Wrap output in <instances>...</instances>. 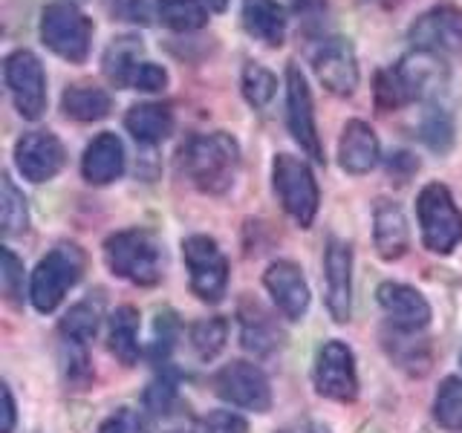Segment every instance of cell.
<instances>
[{"label":"cell","instance_id":"cell-10","mask_svg":"<svg viewBox=\"0 0 462 433\" xmlns=\"http://www.w3.org/2000/svg\"><path fill=\"white\" fill-rule=\"evenodd\" d=\"M286 122H289V134L300 144V151L310 159H315V162H324V144L315 127L312 93L298 64L286 67Z\"/></svg>","mask_w":462,"mask_h":433},{"label":"cell","instance_id":"cell-15","mask_svg":"<svg viewBox=\"0 0 462 433\" xmlns=\"http://www.w3.org/2000/svg\"><path fill=\"white\" fill-rule=\"evenodd\" d=\"M324 278H327V309L338 324L350 321L353 300V252L341 240L327 243L324 254Z\"/></svg>","mask_w":462,"mask_h":433},{"label":"cell","instance_id":"cell-48","mask_svg":"<svg viewBox=\"0 0 462 433\" xmlns=\"http://www.w3.org/2000/svg\"><path fill=\"white\" fill-rule=\"evenodd\" d=\"M300 433H318V430H300Z\"/></svg>","mask_w":462,"mask_h":433},{"label":"cell","instance_id":"cell-22","mask_svg":"<svg viewBox=\"0 0 462 433\" xmlns=\"http://www.w3.org/2000/svg\"><path fill=\"white\" fill-rule=\"evenodd\" d=\"M243 26L254 41L281 47L286 38V12L278 0H243Z\"/></svg>","mask_w":462,"mask_h":433},{"label":"cell","instance_id":"cell-35","mask_svg":"<svg viewBox=\"0 0 462 433\" xmlns=\"http://www.w3.org/2000/svg\"><path fill=\"white\" fill-rule=\"evenodd\" d=\"M173 401H177V379L168 373H162L159 379L151 382V387L144 390V408L153 416H168Z\"/></svg>","mask_w":462,"mask_h":433},{"label":"cell","instance_id":"cell-40","mask_svg":"<svg viewBox=\"0 0 462 433\" xmlns=\"http://www.w3.org/2000/svg\"><path fill=\"white\" fill-rule=\"evenodd\" d=\"M202 433H249V425L243 416L231 410H214L202 425Z\"/></svg>","mask_w":462,"mask_h":433},{"label":"cell","instance_id":"cell-28","mask_svg":"<svg viewBox=\"0 0 462 433\" xmlns=\"http://www.w3.org/2000/svg\"><path fill=\"white\" fill-rule=\"evenodd\" d=\"M373 96H375V107H379L382 113H387V110H399V107H404V105H411V101H416L413 93H411V87H408V81L402 78V72H399L396 64L375 72Z\"/></svg>","mask_w":462,"mask_h":433},{"label":"cell","instance_id":"cell-33","mask_svg":"<svg viewBox=\"0 0 462 433\" xmlns=\"http://www.w3.org/2000/svg\"><path fill=\"white\" fill-rule=\"evenodd\" d=\"M433 416L448 430H462V379H445L437 401H433Z\"/></svg>","mask_w":462,"mask_h":433},{"label":"cell","instance_id":"cell-16","mask_svg":"<svg viewBox=\"0 0 462 433\" xmlns=\"http://www.w3.org/2000/svg\"><path fill=\"white\" fill-rule=\"evenodd\" d=\"M272 300L278 303V309L289 318V321H300L310 309V286L303 281V274L295 263L289 260H278L266 269L263 278Z\"/></svg>","mask_w":462,"mask_h":433},{"label":"cell","instance_id":"cell-25","mask_svg":"<svg viewBox=\"0 0 462 433\" xmlns=\"http://www.w3.org/2000/svg\"><path fill=\"white\" fill-rule=\"evenodd\" d=\"M142 55H144V47L139 38H134V35L113 38L110 47L105 50V58H101V69H105V76L116 87H127L134 69L144 61Z\"/></svg>","mask_w":462,"mask_h":433},{"label":"cell","instance_id":"cell-7","mask_svg":"<svg viewBox=\"0 0 462 433\" xmlns=\"http://www.w3.org/2000/svg\"><path fill=\"white\" fill-rule=\"evenodd\" d=\"M4 76L18 113L29 122L41 119L47 110V72L41 58L29 50H14L4 61Z\"/></svg>","mask_w":462,"mask_h":433},{"label":"cell","instance_id":"cell-23","mask_svg":"<svg viewBox=\"0 0 462 433\" xmlns=\"http://www.w3.org/2000/svg\"><path fill=\"white\" fill-rule=\"evenodd\" d=\"M125 127L127 134L142 144H159L173 134V113L165 105H153V101H144V105H134L125 115Z\"/></svg>","mask_w":462,"mask_h":433},{"label":"cell","instance_id":"cell-6","mask_svg":"<svg viewBox=\"0 0 462 433\" xmlns=\"http://www.w3.org/2000/svg\"><path fill=\"white\" fill-rule=\"evenodd\" d=\"M272 182L286 214L292 216L300 228H310L318 214V199H321L310 165L298 156L278 153L272 165Z\"/></svg>","mask_w":462,"mask_h":433},{"label":"cell","instance_id":"cell-26","mask_svg":"<svg viewBox=\"0 0 462 433\" xmlns=\"http://www.w3.org/2000/svg\"><path fill=\"white\" fill-rule=\"evenodd\" d=\"M110 350L122 364H136L139 358V312L119 307L110 315Z\"/></svg>","mask_w":462,"mask_h":433},{"label":"cell","instance_id":"cell-29","mask_svg":"<svg viewBox=\"0 0 462 433\" xmlns=\"http://www.w3.org/2000/svg\"><path fill=\"white\" fill-rule=\"evenodd\" d=\"M26 220H29L26 199L18 188H14L9 173H4V180H0V223H4V235L6 237L21 235L26 228Z\"/></svg>","mask_w":462,"mask_h":433},{"label":"cell","instance_id":"cell-18","mask_svg":"<svg viewBox=\"0 0 462 433\" xmlns=\"http://www.w3.org/2000/svg\"><path fill=\"white\" fill-rule=\"evenodd\" d=\"M81 173L90 185H107L125 173V144L116 134H98L87 144Z\"/></svg>","mask_w":462,"mask_h":433},{"label":"cell","instance_id":"cell-13","mask_svg":"<svg viewBox=\"0 0 462 433\" xmlns=\"http://www.w3.org/2000/svg\"><path fill=\"white\" fill-rule=\"evenodd\" d=\"M312 375H315V390L327 399L353 401L358 396L356 358L350 353V346L341 341H329L321 346Z\"/></svg>","mask_w":462,"mask_h":433},{"label":"cell","instance_id":"cell-24","mask_svg":"<svg viewBox=\"0 0 462 433\" xmlns=\"http://www.w3.org/2000/svg\"><path fill=\"white\" fill-rule=\"evenodd\" d=\"M61 107L76 122H101L113 110V98L107 90L93 84H72L61 96Z\"/></svg>","mask_w":462,"mask_h":433},{"label":"cell","instance_id":"cell-41","mask_svg":"<svg viewBox=\"0 0 462 433\" xmlns=\"http://www.w3.org/2000/svg\"><path fill=\"white\" fill-rule=\"evenodd\" d=\"M98 433H148V428H144L142 416L134 413V410H116L105 425H101Z\"/></svg>","mask_w":462,"mask_h":433},{"label":"cell","instance_id":"cell-14","mask_svg":"<svg viewBox=\"0 0 462 433\" xmlns=\"http://www.w3.org/2000/svg\"><path fill=\"white\" fill-rule=\"evenodd\" d=\"M14 162H18V170L29 182H47L64 168L67 153L55 134H50V130H32V134L21 136L18 144H14Z\"/></svg>","mask_w":462,"mask_h":433},{"label":"cell","instance_id":"cell-5","mask_svg":"<svg viewBox=\"0 0 462 433\" xmlns=\"http://www.w3.org/2000/svg\"><path fill=\"white\" fill-rule=\"evenodd\" d=\"M419 226H422V240L433 254L454 252L462 240V211L445 185L430 182L422 188L416 199Z\"/></svg>","mask_w":462,"mask_h":433},{"label":"cell","instance_id":"cell-39","mask_svg":"<svg viewBox=\"0 0 462 433\" xmlns=\"http://www.w3.org/2000/svg\"><path fill=\"white\" fill-rule=\"evenodd\" d=\"M69 344V358H67V379L69 384H76L79 390L93 379V370H90V358L84 353V344Z\"/></svg>","mask_w":462,"mask_h":433},{"label":"cell","instance_id":"cell-42","mask_svg":"<svg viewBox=\"0 0 462 433\" xmlns=\"http://www.w3.org/2000/svg\"><path fill=\"white\" fill-rule=\"evenodd\" d=\"M173 338H177V321H173V315L165 312V315H159V321H156V336H153V358H165L171 353V346H173Z\"/></svg>","mask_w":462,"mask_h":433},{"label":"cell","instance_id":"cell-32","mask_svg":"<svg viewBox=\"0 0 462 433\" xmlns=\"http://www.w3.org/2000/svg\"><path fill=\"white\" fill-rule=\"evenodd\" d=\"M98 329V307L90 300L76 303L61 321V336L72 344H87Z\"/></svg>","mask_w":462,"mask_h":433},{"label":"cell","instance_id":"cell-9","mask_svg":"<svg viewBox=\"0 0 462 433\" xmlns=\"http://www.w3.org/2000/svg\"><path fill=\"white\" fill-rule=\"evenodd\" d=\"M182 257L188 272H191V289L197 298L208 303L220 300L228 286V263L220 245L206 235H194L182 243Z\"/></svg>","mask_w":462,"mask_h":433},{"label":"cell","instance_id":"cell-3","mask_svg":"<svg viewBox=\"0 0 462 433\" xmlns=\"http://www.w3.org/2000/svg\"><path fill=\"white\" fill-rule=\"evenodd\" d=\"M41 41L64 61L84 64L93 43V21L72 0H52L41 12Z\"/></svg>","mask_w":462,"mask_h":433},{"label":"cell","instance_id":"cell-38","mask_svg":"<svg viewBox=\"0 0 462 433\" xmlns=\"http://www.w3.org/2000/svg\"><path fill=\"white\" fill-rule=\"evenodd\" d=\"M107 12L116 21L127 23H151V6L148 0H105Z\"/></svg>","mask_w":462,"mask_h":433},{"label":"cell","instance_id":"cell-36","mask_svg":"<svg viewBox=\"0 0 462 433\" xmlns=\"http://www.w3.org/2000/svg\"><path fill=\"white\" fill-rule=\"evenodd\" d=\"M0 286L9 303H18L23 295V263L12 249H4V272H0Z\"/></svg>","mask_w":462,"mask_h":433},{"label":"cell","instance_id":"cell-27","mask_svg":"<svg viewBox=\"0 0 462 433\" xmlns=\"http://www.w3.org/2000/svg\"><path fill=\"white\" fill-rule=\"evenodd\" d=\"M156 12L173 32H197L208 23L206 0H156Z\"/></svg>","mask_w":462,"mask_h":433},{"label":"cell","instance_id":"cell-20","mask_svg":"<svg viewBox=\"0 0 462 433\" xmlns=\"http://www.w3.org/2000/svg\"><path fill=\"white\" fill-rule=\"evenodd\" d=\"M237 318H240V338L249 353L269 355L283 344V332L278 321H274L272 312H266L257 300H243Z\"/></svg>","mask_w":462,"mask_h":433},{"label":"cell","instance_id":"cell-2","mask_svg":"<svg viewBox=\"0 0 462 433\" xmlns=\"http://www.w3.org/2000/svg\"><path fill=\"white\" fill-rule=\"evenodd\" d=\"M105 260L113 274L136 286H153L162 278V249L144 228H127L110 235L105 243Z\"/></svg>","mask_w":462,"mask_h":433},{"label":"cell","instance_id":"cell-8","mask_svg":"<svg viewBox=\"0 0 462 433\" xmlns=\"http://www.w3.org/2000/svg\"><path fill=\"white\" fill-rule=\"evenodd\" d=\"M310 64L329 93L353 96L358 87V58L350 38L344 35H324L310 50Z\"/></svg>","mask_w":462,"mask_h":433},{"label":"cell","instance_id":"cell-34","mask_svg":"<svg viewBox=\"0 0 462 433\" xmlns=\"http://www.w3.org/2000/svg\"><path fill=\"white\" fill-rule=\"evenodd\" d=\"M419 136H422V142L430 151L445 153L454 142L451 115H448L442 107H428V113L422 115V124H419Z\"/></svg>","mask_w":462,"mask_h":433},{"label":"cell","instance_id":"cell-19","mask_svg":"<svg viewBox=\"0 0 462 433\" xmlns=\"http://www.w3.org/2000/svg\"><path fill=\"white\" fill-rule=\"evenodd\" d=\"M379 156H382L379 136L373 134V127L367 122H361V119L346 122L341 142H338L341 168L346 173H356V177H361V173H367V170L375 168Z\"/></svg>","mask_w":462,"mask_h":433},{"label":"cell","instance_id":"cell-37","mask_svg":"<svg viewBox=\"0 0 462 433\" xmlns=\"http://www.w3.org/2000/svg\"><path fill=\"white\" fill-rule=\"evenodd\" d=\"M127 87H134V90H142V93H159L168 87V72L165 67H159L153 61H142L134 69V76H130Z\"/></svg>","mask_w":462,"mask_h":433},{"label":"cell","instance_id":"cell-1","mask_svg":"<svg viewBox=\"0 0 462 433\" xmlns=\"http://www.w3.org/2000/svg\"><path fill=\"white\" fill-rule=\"evenodd\" d=\"M180 165L199 191L226 194L235 185L240 168V144L235 136L223 134H197L180 151Z\"/></svg>","mask_w":462,"mask_h":433},{"label":"cell","instance_id":"cell-46","mask_svg":"<svg viewBox=\"0 0 462 433\" xmlns=\"http://www.w3.org/2000/svg\"><path fill=\"white\" fill-rule=\"evenodd\" d=\"M206 6L214 12H226L228 9V0H206Z\"/></svg>","mask_w":462,"mask_h":433},{"label":"cell","instance_id":"cell-45","mask_svg":"<svg viewBox=\"0 0 462 433\" xmlns=\"http://www.w3.org/2000/svg\"><path fill=\"white\" fill-rule=\"evenodd\" d=\"M0 396H4V425H0V433H12V428H14V401H12V390L4 384V390H0Z\"/></svg>","mask_w":462,"mask_h":433},{"label":"cell","instance_id":"cell-44","mask_svg":"<svg viewBox=\"0 0 462 433\" xmlns=\"http://www.w3.org/2000/svg\"><path fill=\"white\" fill-rule=\"evenodd\" d=\"M289 6L307 23H321V18L327 14V0H289Z\"/></svg>","mask_w":462,"mask_h":433},{"label":"cell","instance_id":"cell-11","mask_svg":"<svg viewBox=\"0 0 462 433\" xmlns=\"http://www.w3.org/2000/svg\"><path fill=\"white\" fill-rule=\"evenodd\" d=\"M214 393L243 410L266 413L272 408L269 379L263 375V370L249 364V361H235V364H226L220 373H217Z\"/></svg>","mask_w":462,"mask_h":433},{"label":"cell","instance_id":"cell-17","mask_svg":"<svg viewBox=\"0 0 462 433\" xmlns=\"http://www.w3.org/2000/svg\"><path fill=\"white\" fill-rule=\"evenodd\" d=\"M379 307L390 318V324L404 332H416L430 321L428 300L404 283H382L379 286Z\"/></svg>","mask_w":462,"mask_h":433},{"label":"cell","instance_id":"cell-21","mask_svg":"<svg viewBox=\"0 0 462 433\" xmlns=\"http://www.w3.org/2000/svg\"><path fill=\"white\" fill-rule=\"evenodd\" d=\"M373 240H375V252L384 260H399L408 252V220H404V211L390 199H379L373 211Z\"/></svg>","mask_w":462,"mask_h":433},{"label":"cell","instance_id":"cell-43","mask_svg":"<svg viewBox=\"0 0 462 433\" xmlns=\"http://www.w3.org/2000/svg\"><path fill=\"white\" fill-rule=\"evenodd\" d=\"M413 170H419V159L411 156L408 151H399V153H393L387 159V173H390V177H396L399 182L408 180Z\"/></svg>","mask_w":462,"mask_h":433},{"label":"cell","instance_id":"cell-47","mask_svg":"<svg viewBox=\"0 0 462 433\" xmlns=\"http://www.w3.org/2000/svg\"><path fill=\"white\" fill-rule=\"evenodd\" d=\"M365 4H382V6H396L399 0H365Z\"/></svg>","mask_w":462,"mask_h":433},{"label":"cell","instance_id":"cell-30","mask_svg":"<svg viewBox=\"0 0 462 433\" xmlns=\"http://www.w3.org/2000/svg\"><path fill=\"white\" fill-rule=\"evenodd\" d=\"M240 87H243V96L249 101L252 107L263 110L269 101L278 93V78H274V72L266 69L263 64H245L243 67V78H240Z\"/></svg>","mask_w":462,"mask_h":433},{"label":"cell","instance_id":"cell-12","mask_svg":"<svg viewBox=\"0 0 462 433\" xmlns=\"http://www.w3.org/2000/svg\"><path fill=\"white\" fill-rule=\"evenodd\" d=\"M408 38L422 52H433V55L462 52V9L454 4H439L422 12L413 21Z\"/></svg>","mask_w":462,"mask_h":433},{"label":"cell","instance_id":"cell-4","mask_svg":"<svg viewBox=\"0 0 462 433\" xmlns=\"http://www.w3.org/2000/svg\"><path fill=\"white\" fill-rule=\"evenodd\" d=\"M84 272V252L72 243H61L41 260L32 272V286L29 298L38 312H52L72 286L81 281Z\"/></svg>","mask_w":462,"mask_h":433},{"label":"cell","instance_id":"cell-31","mask_svg":"<svg viewBox=\"0 0 462 433\" xmlns=\"http://www.w3.org/2000/svg\"><path fill=\"white\" fill-rule=\"evenodd\" d=\"M228 338V324L223 318H206L191 327V346L202 361H211L214 355H220Z\"/></svg>","mask_w":462,"mask_h":433}]
</instances>
